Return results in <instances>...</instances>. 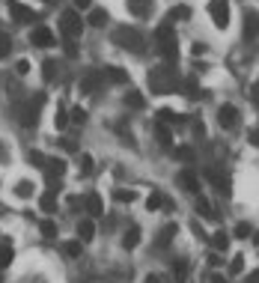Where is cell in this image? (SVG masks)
<instances>
[{
  "label": "cell",
  "instance_id": "obj_25",
  "mask_svg": "<svg viewBox=\"0 0 259 283\" xmlns=\"http://www.w3.org/2000/svg\"><path fill=\"white\" fill-rule=\"evenodd\" d=\"M15 197H21V200H30V197H33V182L21 179V182L15 185Z\"/></svg>",
  "mask_w": 259,
  "mask_h": 283
},
{
  "label": "cell",
  "instance_id": "obj_40",
  "mask_svg": "<svg viewBox=\"0 0 259 283\" xmlns=\"http://www.w3.org/2000/svg\"><path fill=\"white\" fill-rule=\"evenodd\" d=\"M229 271H232V274H241V271H244V256H241V253H238V256H232Z\"/></svg>",
  "mask_w": 259,
  "mask_h": 283
},
{
  "label": "cell",
  "instance_id": "obj_1",
  "mask_svg": "<svg viewBox=\"0 0 259 283\" xmlns=\"http://www.w3.org/2000/svg\"><path fill=\"white\" fill-rule=\"evenodd\" d=\"M149 87H152V93H158V95L176 93V87H179L176 63H164V66H158V69H152V72H149Z\"/></svg>",
  "mask_w": 259,
  "mask_h": 283
},
{
  "label": "cell",
  "instance_id": "obj_50",
  "mask_svg": "<svg viewBox=\"0 0 259 283\" xmlns=\"http://www.w3.org/2000/svg\"><path fill=\"white\" fill-rule=\"evenodd\" d=\"M209 262H212V265H221V262H224V259H221V253H209Z\"/></svg>",
  "mask_w": 259,
  "mask_h": 283
},
{
  "label": "cell",
  "instance_id": "obj_18",
  "mask_svg": "<svg viewBox=\"0 0 259 283\" xmlns=\"http://www.w3.org/2000/svg\"><path fill=\"white\" fill-rule=\"evenodd\" d=\"M137 245H140V227H131L128 233L122 236V248H125V251H134Z\"/></svg>",
  "mask_w": 259,
  "mask_h": 283
},
{
  "label": "cell",
  "instance_id": "obj_32",
  "mask_svg": "<svg viewBox=\"0 0 259 283\" xmlns=\"http://www.w3.org/2000/svg\"><path fill=\"white\" fill-rule=\"evenodd\" d=\"M39 230H42V236H45V239H57V223H54V220H42V223H39Z\"/></svg>",
  "mask_w": 259,
  "mask_h": 283
},
{
  "label": "cell",
  "instance_id": "obj_43",
  "mask_svg": "<svg viewBox=\"0 0 259 283\" xmlns=\"http://www.w3.org/2000/svg\"><path fill=\"white\" fill-rule=\"evenodd\" d=\"M9 48H12L9 36H0V60H3V57H9Z\"/></svg>",
  "mask_w": 259,
  "mask_h": 283
},
{
  "label": "cell",
  "instance_id": "obj_45",
  "mask_svg": "<svg viewBox=\"0 0 259 283\" xmlns=\"http://www.w3.org/2000/svg\"><path fill=\"white\" fill-rule=\"evenodd\" d=\"M185 95H197V78H185Z\"/></svg>",
  "mask_w": 259,
  "mask_h": 283
},
{
  "label": "cell",
  "instance_id": "obj_33",
  "mask_svg": "<svg viewBox=\"0 0 259 283\" xmlns=\"http://www.w3.org/2000/svg\"><path fill=\"white\" fill-rule=\"evenodd\" d=\"M176 158H179V161H188V164H191V161L197 158V152L191 149V146H176Z\"/></svg>",
  "mask_w": 259,
  "mask_h": 283
},
{
  "label": "cell",
  "instance_id": "obj_47",
  "mask_svg": "<svg viewBox=\"0 0 259 283\" xmlns=\"http://www.w3.org/2000/svg\"><path fill=\"white\" fill-rule=\"evenodd\" d=\"M15 72H18V75H27V72H30V63H27V60H18V63H15Z\"/></svg>",
  "mask_w": 259,
  "mask_h": 283
},
{
  "label": "cell",
  "instance_id": "obj_17",
  "mask_svg": "<svg viewBox=\"0 0 259 283\" xmlns=\"http://www.w3.org/2000/svg\"><path fill=\"white\" fill-rule=\"evenodd\" d=\"M155 42H158V48L167 45V42H176V30H173V24H161V27L155 30Z\"/></svg>",
  "mask_w": 259,
  "mask_h": 283
},
{
  "label": "cell",
  "instance_id": "obj_21",
  "mask_svg": "<svg viewBox=\"0 0 259 283\" xmlns=\"http://www.w3.org/2000/svg\"><path fill=\"white\" fill-rule=\"evenodd\" d=\"M212 248H215V253H227V248H229V236L224 233V230H218V233L212 236Z\"/></svg>",
  "mask_w": 259,
  "mask_h": 283
},
{
  "label": "cell",
  "instance_id": "obj_13",
  "mask_svg": "<svg viewBox=\"0 0 259 283\" xmlns=\"http://www.w3.org/2000/svg\"><path fill=\"white\" fill-rule=\"evenodd\" d=\"M158 120H161V123H170V126H185V123H191L185 114H176V110H170V107H161V110H158Z\"/></svg>",
  "mask_w": 259,
  "mask_h": 283
},
{
  "label": "cell",
  "instance_id": "obj_20",
  "mask_svg": "<svg viewBox=\"0 0 259 283\" xmlns=\"http://www.w3.org/2000/svg\"><path fill=\"white\" fill-rule=\"evenodd\" d=\"M78 236H81V242H90L93 236H96V223L90 218H84L81 223H78Z\"/></svg>",
  "mask_w": 259,
  "mask_h": 283
},
{
  "label": "cell",
  "instance_id": "obj_14",
  "mask_svg": "<svg viewBox=\"0 0 259 283\" xmlns=\"http://www.w3.org/2000/svg\"><path fill=\"white\" fill-rule=\"evenodd\" d=\"M101 75H104L110 84H128V72H125V69H119V66H107Z\"/></svg>",
  "mask_w": 259,
  "mask_h": 283
},
{
  "label": "cell",
  "instance_id": "obj_16",
  "mask_svg": "<svg viewBox=\"0 0 259 283\" xmlns=\"http://www.w3.org/2000/svg\"><path fill=\"white\" fill-rule=\"evenodd\" d=\"M39 209H42V212H57V188L45 191V194L39 197Z\"/></svg>",
  "mask_w": 259,
  "mask_h": 283
},
{
  "label": "cell",
  "instance_id": "obj_8",
  "mask_svg": "<svg viewBox=\"0 0 259 283\" xmlns=\"http://www.w3.org/2000/svg\"><path fill=\"white\" fill-rule=\"evenodd\" d=\"M176 182H179V188L188 191V194H197L200 191V179H197L194 170H179L176 173Z\"/></svg>",
  "mask_w": 259,
  "mask_h": 283
},
{
  "label": "cell",
  "instance_id": "obj_53",
  "mask_svg": "<svg viewBox=\"0 0 259 283\" xmlns=\"http://www.w3.org/2000/svg\"><path fill=\"white\" fill-rule=\"evenodd\" d=\"M143 283H161V277H155V274H146V277H143Z\"/></svg>",
  "mask_w": 259,
  "mask_h": 283
},
{
  "label": "cell",
  "instance_id": "obj_5",
  "mask_svg": "<svg viewBox=\"0 0 259 283\" xmlns=\"http://www.w3.org/2000/svg\"><path fill=\"white\" fill-rule=\"evenodd\" d=\"M209 15L215 21L218 30H227L229 27V3L227 0H209Z\"/></svg>",
  "mask_w": 259,
  "mask_h": 283
},
{
  "label": "cell",
  "instance_id": "obj_37",
  "mask_svg": "<svg viewBox=\"0 0 259 283\" xmlns=\"http://www.w3.org/2000/svg\"><path fill=\"white\" fill-rule=\"evenodd\" d=\"M235 236L238 239H247V236H253V227L247 220H241V223H235Z\"/></svg>",
  "mask_w": 259,
  "mask_h": 283
},
{
  "label": "cell",
  "instance_id": "obj_52",
  "mask_svg": "<svg viewBox=\"0 0 259 283\" xmlns=\"http://www.w3.org/2000/svg\"><path fill=\"white\" fill-rule=\"evenodd\" d=\"M63 149H66V152H75V149H78V146H75V143H72V140H63Z\"/></svg>",
  "mask_w": 259,
  "mask_h": 283
},
{
  "label": "cell",
  "instance_id": "obj_12",
  "mask_svg": "<svg viewBox=\"0 0 259 283\" xmlns=\"http://www.w3.org/2000/svg\"><path fill=\"white\" fill-rule=\"evenodd\" d=\"M84 203H87V212H90L93 218H101V215H104V203H101V197H98L96 191H90V194L84 197Z\"/></svg>",
  "mask_w": 259,
  "mask_h": 283
},
{
  "label": "cell",
  "instance_id": "obj_51",
  "mask_svg": "<svg viewBox=\"0 0 259 283\" xmlns=\"http://www.w3.org/2000/svg\"><path fill=\"white\" fill-rule=\"evenodd\" d=\"M191 54H194V57H200V54H206V45H200V42H197L194 48H191Z\"/></svg>",
  "mask_w": 259,
  "mask_h": 283
},
{
  "label": "cell",
  "instance_id": "obj_31",
  "mask_svg": "<svg viewBox=\"0 0 259 283\" xmlns=\"http://www.w3.org/2000/svg\"><path fill=\"white\" fill-rule=\"evenodd\" d=\"M185 18H191V9H188V6H176V9L167 15V21H185Z\"/></svg>",
  "mask_w": 259,
  "mask_h": 283
},
{
  "label": "cell",
  "instance_id": "obj_38",
  "mask_svg": "<svg viewBox=\"0 0 259 283\" xmlns=\"http://www.w3.org/2000/svg\"><path fill=\"white\" fill-rule=\"evenodd\" d=\"M63 251H66V256H81L84 245H81V242H66V245H63Z\"/></svg>",
  "mask_w": 259,
  "mask_h": 283
},
{
  "label": "cell",
  "instance_id": "obj_29",
  "mask_svg": "<svg viewBox=\"0 0 259 283\" xmlns=\"http://www.w3.org/2000/svg\"><path fill=\"white\" fill-rule=\"evenodd\" d=\"M146 206H149V212L161 209V206H164V194H161V191H152V194L146 197Z\"/></svg>",
  "mask_w": 259,
  "mask_h": 283
},
{
  "label": "cell",
  "instance_id": "obj_35",
  "mask_svg": "<svg viewBox=\"0 0 259 283\" xmlns=\"http://www.w3.org/2000/svg\"><path fill=\"white\" fill-rule=\"evenodd\" d=\"M69 123H78V126H84V123H87V110H84V107H72V114H69Z\"/></svg>",
  "mask_w": 259,
  "mask_h": 283
},
{
  "label": "cell",
  "instance_id": "obj_46",
  "mask_svg": "<svg viewBox=\"0 0 259 283\" xmlns=\"http://www.w3.org/2000/svg\"><path fill=\"white\" fill-rule=\"evenodd\" d=\"M30 164H36V167H45V155H42V152H30Z\"/></svg>",
  "mask_w": 259,
  "mask_h": 283
},
{
  "label": "cell",
  "instance_id": "obj_39",
  "mask_svg": "<svg viewBox=\"0 0 259 283\" xmlns=\"http://www.w3.org/2000/svg\"><path fill=\"white\" fill-rule=\"evenodd\" d=\"M113 197H116V200H119V203H134V200H137V194H134V191H113Z\"/></svg>",
  "mask_w": 259,
  "mask_h": 283
},
{
  "label": "cell",
  "instance_id": "obj_19",
  "mask_svg": "<svg viewBox=\"0 0 259 283\" xmlns=\"http://www.w3.org/2000/svg\"><path fill=\"white\" fill-rule=\"evenodd\" d=\"M206 176H209V179H212L221 191H229V176H227V173H221V170H212V167H209V170H206Z\"/></svg>",
  "mask_w": 259,
  "mask_h": 283
},
{
  "label": "cell",
  "instance_id": "obj_36",
  "mask_svg": "<svg viewBox=\"0 0 259 283\" xmlns=\"http://www.w3.org/2000/svg\"><path fill=\"white\" fill-rule=\"evenodd\" d=\"M244 36H250V39L256 36V12L247 15V21H244Z\"/></svg>",
  "mask_w": 259,
  "mask_h": 283
},
{
  "label": "cell",
  "instance_id": "obj_54",
  "mask_svg": "<svg viewBox=\"0 0 259 283\" xmlns=\"http://www.w3.org/2000/svg\"><path fill=\"white\" fill-rule=\"evenodd\" d=\"M212 283H227V277L224 274H212Z\"/></svg>",
  "mask_w": 259,
  "mask_h": 283
},
{
  "label": "cell",
  "instance_id": "obj_41",
  "mask_svg": "<svg viewBox=\"0 0 259 283\" xmlns=\"http://www.w3.org/2000/svg\"><path fill=\"white\" fill-rule=\"evenodd\" d=\"M93 164H96L93 155H81V173H84V176H87V173H93Z\"/></svg>",
  "mask_w": 259,
  "mask_h": 283
},
{
  "label": "cell",
  "instance_id": "obj_15",
  "mask_svg": "<svg viewBox=\"0 0 259 283\" xmlns=\"http://www.w3.org/2000/svg\"><path fill=\"white\" fill-rule=\"evenodd\" d=\"M125 3H128V12L137 18H146L149 9H152V0H125Z\"/></svg>",
  "mask_w": 259,
  "mask_h": 283
},
{
  "label": "cell",
  "instance_id": "obj_3",
  "mask_svg": "<svg viewBox=\"0 0 259 283\" xmlns=\"http://www.w3.org/2000/svg\"><path fill=\"white\" fill-rule=\"evenodd\" d=\"M60 30H63L66 39H78L81 33H84V21H81V15L75 12V9H66L63 18H60Z\"/></svg>",
  "mask_w": 259,
  "mask_h": 283
},
{
  "label": "cell",
  "instance_id": "obj_48",
  "mask_svg": "<svg viewBox=\"0 0 259 283\" xmlns=\"http://www.w3.org/2000/svg\"><path fill=\"white\" fill-rule=\"evenodd\" d=\"M191 128H194V134H197V137H203V134H206V126H203L200 120H194V123H191Z\"/></svg>",
  "mask_w": 259,
  "mask_h": 283
},
{
  "label": "cell",
  "instance_id": "obj_11",
  "mask_svg": "<svg viewBox=\"0 0 259 283\" xmlns=\"http://www.w3.org/2000/svg\"><path fill=\"white\" fill-rule=\"evenodd\" d=\"M218 123L224 128H232L238 123V110L232 107V104H221V110H218Z\"/></svg>",
  "mask_w": 259,
  "mask_h": 283
},
{
  "label": "cell",
  "instance_id": "obj_7",
  "mask_svg": "<svg viewBox=\"0 0 259 283\" xmlns=\"http://www.w3.org/2000/svg\"><path fill=\"white\" fill-rule=\"evenodd\" d=\"M101 81H104V75H101L98 69H90V72H87V75L81 78V84H78V90H81L84 95H93V93L98 90V87H101Z\"/></svg>",
  "mask_w": 259,
  "mask_h": 283
},
{
  "label": "cell",
  "instance_id": "obj_10",
  "mask_svg": "<svg viewBox=\"0 0 259 283\" xmlns=\"http://www.w3.org/2000/svg\"><path fill=\"white\" fill-rule=\"evenodd\" d=\"M30 42L36 48H51V45H57V39H54V33L48 30V27H36L30 33Z\"/></svg>",
  "mask_w": 259,
  "mask_h": 283
},
{
  "label": "cell",
  "instance_id": "obj_9",
  "mask_svg": "<svg viewBox=\"0 0 259 283\" xmlns=\"http://www.w3.org/2000/svg\"><path fill=\"white\" fill-rule=\"evenodd\" d=\"M45 176H48V182H57L60 176L66 173V161L63 158H45Z\"/></svg>",
  "mask_w": 259,
  "mask_h": 283
},
{
  "label": "cell",
  "instance_id": "obj_44",
  "mask_svg": "<svg viewBox=\"0 0 259 283\" xmlns=\"http://www.w3.org/2000/svg\"><path fill=\"white\" fill-rule=\"evenodd\" d=\"M66 57H78V45H75V39H66Z\"/></svg>",
  "mask_w": 259,
  "mask_h": 283
},
{
  "label": "cell",
  "instance_id": "obj_42",
  "mask_svg": "<svg viewBox=\"0 0 259 283\" xmlns=\"http://www.w3.org/2000/svg\"><path fill=\"white\" fill-rule=\"evenodd\" d=\"M66 126H69V117H66L63 110H57V117H54V128H57V131H63Z\"/></svg>",
  "mask_w": 259,
  "mask_h": 283
},
{
  "label": "cell",
  "instance_id": "obj_22",
  "mask_svg": "<svg viewBox=\"0 0 259 283\" xmlns=\"http://www.w3.org/2000/svg\"><path fill=\"white\" fill-rule=\"evenodd\" d=\"M125 104L134 107V110H143V107H146V98L137 93V90H128V93H125Z\"/></svg>",
  "mask_w": 259,
  "mask_h": 283
},
{
  "label": "cell",
  "instance_id": "obj_4",
  "mask_svg": "<svg viewBox=\"0 0 259 283\" xmlns=\"http://www.w3.org/2000/svg\"><path fill=\"white\" fill-rule=\"evenodd\" d=\"M42 101H45V95H36V101H24V104H18V107H15V114H18V123H21V126H36V114H39Z\"/></svg>",
  "mask_w": 259,
  "mask_h": 283
},
{
  "label": "cell",
  "instance_id": "obj_28",
  "mask_svg": "<svg viewBox=\"0 0 259 283\" xmlns=\"http://www.w3.org/2000/svg\"><path fill=\"white\" fill-rule=\"evenodd\" d=\"M197 212H200V215H203L206 220L215 218V209H212V203H209V200H203V197L197 200Z\"/></svg>",
  "mask_w": 259,
  "mask_h": 283
},
{
  "label": "cell",
  "instance_id": "obj_2",
  "mask_svg": "<svg viewBox=\"0 0 259 283\" xmlns=\"http://www.w3.org/2000/svg\"><path fill=\"white\" fill-rule=\"evenodd\" d=\"M113 42L119 45V48H125V51H131V54H143V36L134 30V27H119V30L113 33Z\"/></svg>",
  "mask_w": 259,
  "mask_h": 283
},
{
  "label": "cell",
  "instance_id": "obj_26",
  "mask_svg": "<svg viewBox=\"0 0 259 283\" xmlns=\"http://www.w3.org/2000/svg\"><path fill=\"white\" fill-rule=\"evenodd\" d=\"M107 21V9H90V24L93 27H104Z\"/></svg>",
  "mask_w": 259,
  "mask_h": 283
},
{
  "label": "cell",
  "instance_id": "obj_23",
  "mask_svg": "<svg viewBox=\"0 0 259 283\" xmlns=\"http://www.w3.org/2000/svg\"><path fill=\"white\" fill-rule=\"evenodd\" d=\"M15 259V251H12V245L9 242H3L0 245V268H9V262Z\"/></svg>",
  "mask_w": 259,
  "mask_h": 283
},
{
  "label": "cell",
  "instance_id": "obj_27",
  "mask_svg": "<svg viewBox=\"0 0 259 283\" xmlns=\"http://www.w3.org/2000/svg\"><path fill=\"white\" fill-rule=\"evenodd\" d=\"M173 277L179 283L188 277V262H185V259H176V262H173Z\"/></svg>",
  "mask_w": 259,
  "mask_h": 283
},
{
  "label": "cell",
  "instance_id": "obj_49",
  "mask_svg": "<svg viewBox=\"0 0 259 283\" xmlns=\"http://www.w3.org/2000/svg\"><path fill=\"white\" fill-rule=\"evenodd\" d=\"M72 3H75V12H78V9H90V6H93V0H72Z\"/></svg>",
  "mask_w": 259,
  "mask_h": 283
},
{
  "label": "cell",
  "instance_id": "obj_30",
  "mask_svg": "<svg viewBox=\"0 0 259 283\" xmlns=\"http://www.w3.org/2000/svg\"><path fill=\"white\" fill-rule=\"evenodd\" d=\"M155 134H158V140H161L164 146H170V143H173V131L164 126V123H158V126H155Z\"/></svg>",
  "mask_w": 259,
  "mask_h": 283
},
{
  "label": "cell",
  "instance_id": "obj_24",
  "mask_svg": "<svg viewBox=\"0 0 259 283\" xmlns=\"http://www.w3.org/2000/svg\"><path fill=\"white\" fill-rule=\"evenodd\" d=\"M176 230H179L176 223H167V227H164V230H161V236H158V248H167V245L173 242V236H176Z\"/></svg>",
  "mask_w": 259,
  "mask_h": 283
},
{
  "label": "cell",
  "instance_id": "obj_34",
  "mask_svg": "<svg viewBox=\"0 0 259 283\" xmlns=\"http://www.w3.org/2000/svg\"><path fill=\"white\" fill-rule=\"evenodd\" d=\"M54 75H57V63H54V60H45V63H42V78H45V81H54Z\"/></svg>",
  "mask_w": 259,
  "mask_h": 283
},
{
  "label": "cell",
  "instance_id": "obj_6",
  "mask_svg": "<svg viewBox=\"0 0 259 283\" xmlns=\"http://www.w3.org/2000/svg\"><path fill=\"white\" fill-rule=\"evenodd\" d=\"M6 9H9V15H12V21H15V24H33V21H36L33 9H27V6H24V3H18V0H9V3H6Z\"/></svg>",
  "mask_w": 259,
  "mask_h": 283
}]
</instances>
